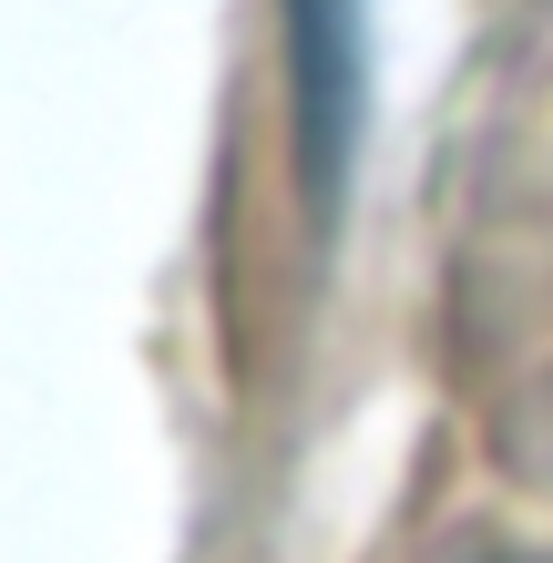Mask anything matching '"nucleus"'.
<instances>
[{"label": "nucleus", "mask_w": 553, "mask_h": 563, "mask_svg": "<svg viewBox=\"0 0 553 563\" xmlns=\"http://www.w3.org/2000/svg\"><path fill=\"white\" fill-rule=\"evenodd\" d=\"M287 31H298V92H308L318 185H339L349 123H360V0H287Z\"/></svg>", "instance_id": "obj_1"}]
</instances>
